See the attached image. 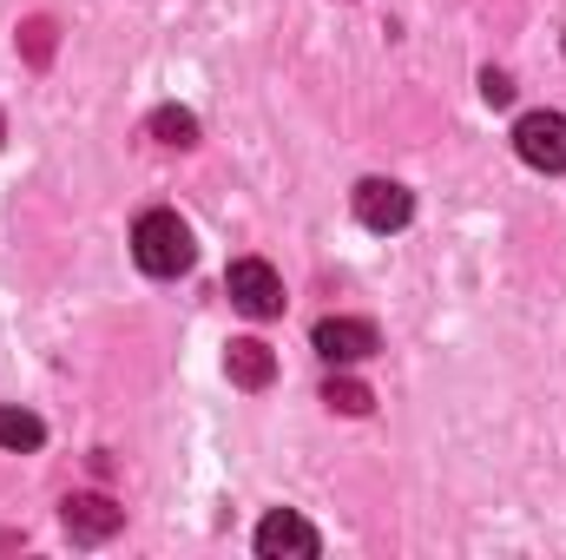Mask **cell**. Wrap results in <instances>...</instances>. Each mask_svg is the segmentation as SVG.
Listing matches in <instances>:
<instances>
[{
	"mask_svg": "<svg viewBox=\"0 0 566 560\" xmlns=\"http://www.w3.org/2000/svg\"><path fill=\"white\" fill-rule=\"evenodd\" d=\"M133 258L151 278H178V271H191L198 245H191V231H185L178 211H145L139 225H133Z\"/></svg>",
	"mask_w": 566,
	"mask_h": 560,
	"instance_id": "1",
	"label": "cell"
},
{
	"mask_svg": "<svg viewBox=\"0 0 566 560\" xmlns=\"http://www.w3.org/2000/svg\"><path fill=\"white\" fill-rule=\"evenodd\" d=\"M224 290H231V303L244 310V317H283V278L264 265V258H238L231 265V278H224Z\"/></svg>",
	"mask_w": 566,
	"mask_h": 560,
	"instance_id": "2",
	"label": "cell"
},
{
	"mask_svg": "<svg viewBox=\"0 0 566 560\" xmlns=\"http://www.w3.org/2000/svg\"><path fill=\"white\" fill-rule=\"evenodd\" d=\"M514 152L534 172H566V113H527L514 126Z\"/></svg>",
	"mask_w": 566,
	"mask_h": 560,
	"instance_id": "3",
	"label": "cell"
},
{
	"mask_svg": "<svg viewBox=\"0 0 566 560\" xmlns=\"http://www.w3.org/2000/svg\"><path fill=\"white\" fill-rule=\"evenodd\" d=\"M356 218H363L369 231H402V225L416 218V198H409V185H396V178H363V185H356Z\"/></svg>",
	"mask_w": 566,
	"mask_h": 560,
	"instance_id": "4",
	"label": "cell"
},
{
	"mask_svg": "<svg viewBox=\"0 0 566 560\" xmlns=\"http://www.w3.org/2000/svg\"><path fill=\"white\" fill-rule=\"evenodd\" d=\"M316 548H323V535L303 515H290V508L258 521V554L264 560H316Z\"/></svg>",
	"mask_w": 566,
	"mask_h": 560,
	"instance_id": "5",
	"label": "cell"
},
{
	"mask_svg": "<svg viewBox=\"0 0 566 560\" xmlns=\"http://www.w3.org/2000/svg\"><path fill=\"white\" fill-rule=\"evenodd\" d=\"M376 323H363V317H323L316 323V356H329V363H363V356H376Z\"/></svg>",
	"mask_w": 566,
	"mask_h": 560,
	"instance_id": "6",
	"label": "cell"
},
{
	"mask_svg": "<svg viewBox=\"0 0 566 560\" xmlns=\"http://www.w3.org/2000/svg\"><path fill=\"white\" fill-rule=\"evenodd\" d=\"M119 521H126V508H113L106 495H73L66 501V535L73 541H113Z\"/></svg>",
	"mask_w": 566,
	"mask_h": 560,
	"instance_id": "7",
	"label": "cell"
},
{
	"mask_svg": "<svg viewBox=\"0 0 566 560\" xmlns=\"http://www.w3.org/2000/svg\"><path fill=\"white\" fill-rule=\"evenodd\" d=\"M224 370H231V383H238V390H271V376H277V356H271V343H258V336H238V343H231V356H224Z\"/></svg>",
	"mask_w": 566,
	"mask_h": 560,
	"instance_id": "8",
	"label": "cell"
},
{
	"mask_svg": "<svg viewBox=\"0 0 566 560\" xmlns=\"http://www.w3.org/2000/svg\"><path fill=\"white\" fill-rule=\"evenodd\" d=\"M40 442H46V422L27 416V409H7V403H0V448H13V455H33Z\"/></svg>",
	"mask_w": 566,
	"mask_h": 560,
	"instance_id": "9",
	"label": "cell"
},
{
	"mask_svg": "<svg viewBox=\"0 0 566 560\" xmlns=\"http://www.w3.org/2000/svg\"><path fill=\"white\" fill-rule=\"evenodd\" d=\"M151 139L158 145H198V120L185 106H158L151 113Z\"/></svg>",
	"mask_w": 566,
	"mask_h": 560,
	"instance_id": "10",
	"label": "cell"
},
{
	"mask_svg": "<svg viewBox=\"0 0 566 560\" xmlns=\"http://www.w3.org/2000/svg\"><path fill=\"white\" fill-rule=\"evenodd\" d=\"M323 403H329L336 416H369V390L349 383V376H329V383H323Z\"/></svg>",
	"mask_w": 566,
	"mask_h": 560,
	"instance_id": "11",
	"label": "cell"
},
{
	"mask_svg": "<svg viewBox=\"0 0 566 560\" xmlns=\"http://www.w3.org/2000/svg\"><path fill=\"white\" fill-rule=\"evenodd\" d=\"M481 93H488V100H494V106H507V100H514V80H507V73H494V66H488V73H481Z\"/></svg>",
	"mask_w": 566,
	"mask_h": 560,
	"instance_id": "12",
	"label": "cell"
}]
</instances>
